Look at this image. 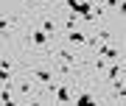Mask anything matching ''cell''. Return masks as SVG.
Segmentation results:
<instances>
[{"instance_id":"2","label":"cell","mask_w":126,"mask_h":106,"mask_svg":"<svg viewBox=\"0 0 126 106\" xmlns=\"http://www.w3.org/2000/svg\"><path fill=\"white\" fill-rule=\"evenodd\" d=\"M48 42H50V36H48L45 31H34V34H31V45H34V48H45Z\"/></svg>"},{"instance_id":"5","label":"cell","mask_w":126,"mask_h":106,"mask_svg":"<svg viewBox=\"0 0 126 106\" xmlns=\"http://www.w3.org/2000/svg\"><path fill=\"white\" fill-rule=\"evenodd\" d=\"M56 56L62 64H76V53H70V50H56Z\"/></svg>"},{"instance_id":"11","label":"cell","mask_w":126,"mask_h":106,"mask_svg":"<svg viewBox=\"0 0 126 106\" xmlns=\"http://www.w3.org/2000/svg\"><path fill=\"white\" fill-rule=\"evenodd\" d=\"M107 3H109V6H112V9H115V6H118V0H107Z\"/></svg>"},{"instance_id":"8","label":"cell","mask_w":126,"mask_h":106,"mask_svg":"<svg viewBox=\"0 0 126 106\" xmlns=\"http://www.w3.org/2000/svg\"><path fill=\"white\" fill-rule=\"evenodd\" d=\"M95 39H98V42H109V39H112V34H109L107 28H101V31H98V36H95Z\"/></svg>"},{"instance_id":"7","label":"cell","mask_w":126,"mask_h":106,"mask_svg":"<svg viewBox=\"0 0 126 106\" xmlns=\"http://www.w3.org/2000/svg\"><path fill=\"white\" fill-rule=\"evenodd\" d=\"M42 31H45L48 36H53V34H56V25H53V20H45V22H42Z\"/></svg>"},{"instance_id":"9","label":"cell","mask_w":126,"mask_h":106,"mask_svg":"<svg viewBox=\"0 0 126 106\" xmlns=\"http://www.w3.org/2000/svg\"><path fill=\"white\" fill-rule=\"evenodd\" d=\"M0 34L9 36V20H6V17H0Z\"/></svg>"},{"instance_id":"6","label":"cell","mask_w":126,"mask_h":106,"mask_svg":"<svg viewBox=\"0 0 126 106\" xmlns=\"http://www.w3.org/2000/svg\"><path fill=\"white\" fill-rule=\"evenodd\" d=\"M118 75H121V64L112 62V64H109V70H107V81H115Z\"/></svg>"},{"instance_id":"4","label":"cell","mask_w":126,"mask_h":106,"mask_svg":"<svg viewBox=\"0 0 126 106\" xmlns=\"http://www.w3.org/2000/svg\"><path fill=\"white\" fill-rule=\"evenodd\" d=\"M70 103H76V106H90V103H93V95H90V92H79Z\"/></svg>"},{"instance_id":"3","label":"cell","mask_w":126,"mask_h":106,"mask_svg":"<svg viewBox=\"0 0 126 106\" xmlns=\"http://www.w3.org/2000/svg\"><path fill=\"white\" fill-rule=\"evenodd\" d=\"M67 42H70V45H84V42H87V34H81V31H76V28H70V31H67Z\"/></svg>"},{"instance_id":"1","label":"cell","mask_w":126,"mask_h":106,"mask_svg":"<svg viewBox=\"0 0 126 106\" xmlns=\"http://www.w3.org/2000/svg\"><path fill=\"white\" fill-rule=\"evenodd\" d=\"M31 75H34L36 81H42V84H50V81H53L50 70H45V67H34V70H31Z\"/></svg>"},{"instance_id":"10","label":"cell","mask_w":126,"mask_h":106,"mask_svg":"<svg viewBox=\"0 0 126 106\" xmlns=\"http://www.w3.org/2000/svg\"><path fill=\"white\" fill-rule=\"evenodd\" d=\"M93 64H95V70H104V59L98 56V53H95V62H93Z\"/></svg>"}]
</instances>
